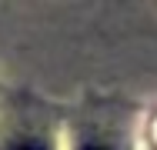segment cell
Returning a JSON list of instances; mask_svg holds the SVG:
<instances>
[{
    "instance_id": "obj_1",
    "label": "cell",
    "mask_w": 157,
    "mask_h": 150,
    "mask_svg": "<svg viewBox=\"0 0 157 150\" xmlns=\"http://www.w3.org/2000/svg\"><path fill=\"white\" fill-rule=\"evenodd\" d=\"M13 150H47V147H44V144H17Z\"/></svg>"
},
{
    "instance_id": "obj_2",
    "label": "cell",
    "mask_w": 157,
    "mask_h": 150,
    "mask_svg": "<svg viewBox=\"0 0 157 150\" xmlns=\"http://www.w3.org/2000/svg\"><path fill=\"white\" fill-rule=\"evenodd\" d=\"M84 150H110V147H100V144H87Z\"/></svg>"
}]
</instances>
